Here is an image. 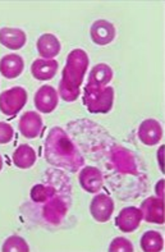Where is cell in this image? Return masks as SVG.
Listing matches in <instances>:
<instances>
[{"label":"cell","instance_id":"cell-1","mask_svg":"<svg viewBox=\"0 0 165 252\" xmlns=\"http://www.w3.org/2000/svg\"><path fill=\"white\" fill-rule=\"evenodd\" d=\"M44 154L49 164L69 172H78L85 164V159L76 145L61 127H54L49 132L45 141Z\"/></svg>","mask_w":165,"mask_h":252},{"label":"cell","instance_id":"cell-2","mask_svg":"<svg viewBox=\"0 0 165 252\" xmlns=\"http://www.w3.org/2000/svg\"><path fill=\"white\" fill-rule=\"evenodd\" d=\"M89 67V57L82 49H74L68 54L59 83V93L64 101H76L81 95L83 77Z\"/></svg>","mask_w":165,"mask_h":252},{"label":"cell","instance_id":"cell-3","mask_svg":"<svg viewBox=\"0 0 165 252\" xmlns=\"http://www.w3.org/2000/svg\"><path fill=\"white\" fill-rule=\"evenodd\" d=\"M114 90L87 82L83 89V104L90 113H108L113 108Z\"/></svg>","mask_w":165,"mask_h":252},{"label":"cell","instance_id":"cell-4","mask_svg":"<svg viewBox=\"0 0 165 252\" xmlns=\"http://www.w3.org/2000/svg\"><path fill=\"white\" fill-rule=\"evenodd\" d=\"M27 102V91L23 87H12L0 94V112L6 117H14L25 108Z\"/></svg>","mask_w":165,"mask_h":252},{"label":"cell","instance_id":"cell-5","mask_svg":"<svg viewBox=\"0 0 165 252\" xmlns=\"http://www.w3.org/2000/svg\"><path fill=\"white\" fill-rule=\"evenodd\" d=\"M90 213L99 223H106L114 213V201L105 193H99L92 198L90 205Z\"/></svg>","mask_w":165,"mask_h":252},{"label":"cell","instance_id":"cell-6","mask_svg":"<svg viewBox=\"0 0 165 252\" xmlns=\"http://www.w3.org/2000/svg\"><path fill=\"white\" fill-rule=\"evenodd\" d=\"M59 96H58L57 90L50 85H45L37 90L35 95V106L38 112L49 114L54 112L55 108L58 106Z\"/></svg>","mask_w":165,"mask_h":252},{"label":"cell","instance_id":"cell-7","mask_svg":"<svg viewBox=\"0 0 165 252\" xmlns=\"http://www.w3.org/2000/svg\"><path fill=\"white\" fill-rule=\"evenodd\" d=\"M141 221H142V211L141 209H137L134 206H128V208L123 209L115 219L117 227L124 233L134 232L140 227Z\"/></svg>","mask_w":165,"mask_h":252},{"label":"cell","instance_id":"cell-8","mask_svg":"<svg viewBox=\"0 0 165 252\" xmlns=\"http://www.w3.org/2000/svg\"><path fill=\"white\" fill-rule=\"evenodd\" d=\"M142 219L147 223L164 224V200L159 197H149L141 205Z\"/></svg>","mask_w":165,"mask_h":252},{"label":"cell","instance_id":"cell-9","mask_svg":"<svg viewBox=\"0 0 165 252\" xmlns=\"http://www.w3.org/2000/svg\"><path fill=\"white\" fill-rule=\"evenodd\" d=\"M90 33H91L92 41L96 45L105 46V45L110 44L115 38V27L113 23L108 22L105 19H98L92 23Z\"/></svg>","mask_w":165,"mask_h":252},{"label":"cell","instance_id":"cell-10","mask_svg":"<svg viewBox=\"0 0 165 252\" xmlns=\"http://www.w3.org/2000/svg\"><path fill=\"white\" fill-rule=\"evenodd\" d=\"M138 137L143 145L155 146V145L159 144L163 137L162 125L155 119L143 121L138 128Z\"/></svg>","mask_w":165,"mask_h":252},{"label":"cell","instance_id":"cell-11","mask_svg":"<svg viewBox=\"0 0 165 252\" xmlns=\"http://www.w3.org/2000/svg\"><path fill=\"white\" fill-rule=\"evenodd\" d=\"M19 132L26 138H36L41 133L42 118L36 112H26L19 119Z\"/></svg>","mask_w":165,"mask_h":252},{"label":"cell","instance_id":"cell-12","mask_svg":"<svg viewBox=\"0 0 165 252\" xmlns=\"http://www.w3.org/2000/svg\"><path fill=\"white\" fill-rule=\"evenodd\" d=\"M80 183L86 192L96 193L101 189L104 183L101 170L95 166H86L80 173Z\"/></svg>","mask_w":165,"mask_h":252},{"label":"cell","instance_id":"cell-13","mask_svg":"<svg viewBox=\"0 0 165 252\" xmlns=\"http://www.w3.org/2000/svg\"><path fill=\"white\" fill-rule=\"evenodd\" d=\"M25 69V61L18 54L4 55L0 59V73L8 80H14L22 74Z\"/></svg>","mask_w":165,"mask_h":252},{"label":"cell","instance_id":"cell-14","mask_svg":"<svg viewBox=\"0 0 165 252\" xmlns=\"http://www.w3.org/2000/svg\"><path fill=\"white\" fill-rule=\"evenodd\" d=\"M27 37L25 31L21 29H12V27H4L0 30V44L10 50H18L26 45Z\"/></svg>","mask_w":165,"mask_h":252},{"label":"cell","instance_id":"cell-15","mask_svg":"<svg viewBox=\"0 0 165 252\" xmlns=\"http://www.w3.org/2000/svg\"><path fill=\"white\" fill-rule=\"evenodd\" d=\"M37 51L44 59H54L57 55H59L62 49L61 41L53 33H44L38 37L37 40Z\"/></svg>","mask_w":165,"mask_h":252},{"label":"cell","instance_id":"cell-16","mask_svg":"<svg viewBox=\"0 0 165 252\" xmlns=\"http://www.w3.org/2000/svg\"><path fill=\"white\" fill-rule=\"evenodd\" d=\"M58 65L55 59H36L31 65V73L38 81L51 80L57 74Z\"/></svg>","mask_w":165,"mask_h":252},{"label":"cell","instance_id":"cell-17","mask_svg":"<svg viewBox=\"0 0 165 252\" xmlns=\"http://www.w3.org/2000/svg\"><path fill=\"white\" fill-rule=\"evenodd\" d=\"M13 164L19 169H29L36 163V151L30 145H21L13 153Z\"/></svg>","mask_w":165,"mask_h":252},{"label":"cell","instance_id":"cell-18","mask_svg":"<svg viewBox=\"0 0 165 252\" xmlns=\"http://www.w3.org/2000/svg\"><path fill=\"white\" fill-rule=\"evenodd\" d=\"M111 80H113V69L109 67L108 64L100 63L96 64L95 67L92 68L87 82L104 87L106 86Z\"/></svg>","mask_w":165,"mask_h":252},{"label":"cell","instance_id":"cell-19","mask_svg":"<svg viewBox=\"0 0 165 252\" xmlns=\"http://www.w3.org/2000/svg\"><path fill=\"white\" fill-rule=\"evenodd\" d=\"M164 247L163 236L156 230H149L141 238V249L145 252H160Z\"/></svg>","mask_w":165,"mask_h":252},{"label":"cell","instance_id":"cell-20","mask_svg":"<svg viewBox=\"0 0 165 252\" xmlns=\"http://www.w3.org/2000/svg\"><path fill=\"white\" fill-rule=\"evenodd\" d=\"M67 213V206L63 204L62 200L59 198H54L50 204L45 208L44 210V217L45 219H48L53 224H57L62 220Z\"/></svg>","mask_w":165,"mask_h":252},{"label":"cell","instance_id":"cell-21","mask_svg":"<svg viewBox=\"0 0 165 252\" xmlns=\"http://www.w3.org/2000/svg\"><path fill=\"white\" fill-rule=\"evenodd\" d=\"M3 252H29L30 246L29 243L19 236H10L6 238L1 247Z\"/></svg>","mask_w":165,"mask_h":252},{"label":"cell","instance_id":"cell-22","mask_svg":"<svg viewBox=\"0 0 165 252\" xmlns=\"http://www.w3.org/2000/svg\"><path fill=\"white\" fill-rule=\"evenodd\" d=\"M53 193H54V189H50V187H46V186L42 185H36L31 189V198L35 202H42L46 201L48 198H51Z\"/></svg>","mask_w":165,"mask_h":252},{"label":"cell","instance_id":"cell-23","mask_svg":"<svg viewBox=\"0 0 165 252\" xmlns=\"http://www.w3.org/2000/svg\"><path fill=\"white\" fill-rule=\"evenodd\" d=\"M109 251L110 252H133V245L131 243V241H128L127 238L124 237H117L115 240H113V242L110 243L109 246Z\"/></svg>","mask_w":165,"mask_h":252},{"label":"cell","instance_id":"cell-24","mask_svg":"<svg viewBox=\"0 0 165 252\" xmlns=\"http://www.w3.org/2000/svg\"><path fill=\"white\" fill-rule=\"evenodd\" d=\"M13 128L12 126L4 122H0V145L9 144L13 138Z\"/></svg>","mask_w":165,"mask_h":252},{"label":"cell","instance_id":"cell-25","mask_svg":"<svg viewBox=\"0 0 165 252\" xmlns=\"http://www.w3.org/2000/svg\"><path fill=\"white\" fill-rule=\"evenodd\" d=\"M164 187H165V181H160V182L156 185V193H158L159 198H163V200H164V196H165L164 189H163Z\"/></svg>","mask_w":165,"mask_h":252},{"label":"cell","instance_id":"cell-26","mask_svg":"<svg viewBox=\"0 0 165 252\" xmlns=\"http://www.w3.org/2000/svg\"><path fill=\"white\" fill-rule=\"evenodd\" d=\"M3 158H1V155H0V172H1V169H3Z\"/></svg>","mask_w":165,"mask_h":252}]
</instances>
